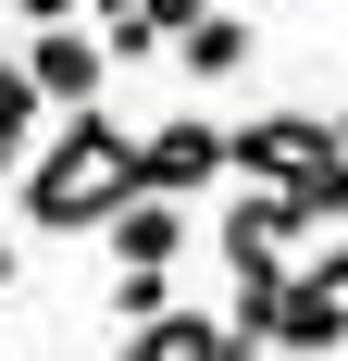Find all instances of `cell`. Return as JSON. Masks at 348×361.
I'll return each mask as SVG.
<instances>
[{"instance_id": "8", "label": "cell", "mask_w": 348, "mask_h": 361, "mask_svg": "<svg viewBox=\"0 0 348 361\" xmlns=\"http://www.w3.org/2000/svg\"><path fill=\"white\" fill-rule=\"evenodd\" d=\"M299 274L348 287V162H336L323 187H299Z\"/></svg>"}, {"instance_id": "2", "label": "cell", "mask_w": 348, "mask_h": 361, "mask_svg": "<svg viewBox=\"0 0 348 361\" xmlns=\"http://www.w3.org/2000/svg\"><path fill=\"white\" fill-rule=\"evenodd\" d=\"M224 162H237L249 187H286V200H299V187L336 175L348 149H336V125H323V112H249V125H224Z\"/></svg>"}, {"instance_id": "4", "label": "cell", "mask_w": 348, "mask_h": 361, "mask_svg": "<svg viewBox=\"0 0 348 361\" xmlns=\"http://www.w3.org/2000/svg\"><path fill=\"white\" fill-rule=\"evenodd\" d=\"M224 175V125H199V112H174V125H137V187L149 200H187V187Z\"/></svg>"}, {"instance_id": "11", "label": "cell", "mask_w": 348, "mask_h": 361, "mask_svg": "<svg viewBox=\"0 0 348 361\" xmlns=\"http://www.w3.org/2000/svg\"><path fill=\"white\" fill-rule=\"evenodd\" d=\"M25 149H37V100H13V112H0V187L25 175Z\"/></svg>"}, {"instance_id": "13", "label": "cell", "mask_w": 348, "mask_h": 361, "mask_svg": "<svg viewBox=\"0 0 348 361\" xmlns=\"http://www.w3.org/2000/svg\"><path fill=\"white\" fill-rule=\"evenodd\" d=\"M13 262H25V250H13V237H0V287H13Z\"/></svg>"}, {"instance_id": "5", "label": "cell", "mask_w": 348, "mask_h": 361, "mask_svg": "<svg viewBox=\"0 0 348 361\" xmlns=\"http://www.w3.org/2000/svg\"><path fill=\"white\" fill-rule=\"evenodd\" d=\"M261 349H286V361H348V287H323V274H286L274 336H261Z\"/></svg>"}, {"instance_id": "14", "label": "cell", "mask_w": 348, "mask_h": 361, "mask_svg": "<svg viewBox=\"0 0 348 361\" xmlns=\"http://www.w3.org/2000/svg\"><path fill=\"white\" fill-rule=\"evenodd\" d=\"M336 149H348V112H336Z\"/></svg>"}, {"instance_id": "10", "label": "cell", "mask_w": 348, "mask_h": 361, "mask_svg": "<svg viewBox=\"0 0 348 361\" xmlns=\"http://www.w3.org/2000/svg\"><path fill=\"white\" fill-rule=\"evenodd\" d=\"M174 312V274H112V324H162Z\"/></svg>"}, {"instance_id": "1", "label": "cell", "mask_w": 348, "mask_h": 361, "mask_svg": "<svg viewBox=\"0 0 348 361\" xmlns=\"http://www.w3.org/2000/svg\"><path fill=\"white\" fill-rule=\"evenodd\" d=\"M125 200H137V125L63 112V125L25 149V224L37 237H100Z\"/></svg>"}, {"instance_id": "7", "label": "cell", "mask_w": 348, "mask_h": 361, "mask_svg": "<svg viewBox=\"0 0 348 361\" xmlns=\"http://www.w3.org/2000/svg\"><path fill=\"white\" fill-rule=\"evenodd\" d=\"M100 237H112V274H174V250H187V212L137 187V200H125V212L100 224Z\"/></svg>"}, {"instance_id": "6", "label": "cell", "mask_w": 348, "mask_h": 361, "mask_svg": "<svg viewBox=\"0 0 348 361\" xmlns=\"http://www.w3.org/2000/svg\"><path fill=\"white\" fill-rule=\"evenodd\" d=\"M112 361H261V336H237L224 312H162V324H125Z\"/></svg>"}, {"instance_id": "9", "label": "cell", "mask_w": 348, "mask_h": 361, "mask_svg": "<svg viewBox=\"0 0 348 361\" xmlns=\"http://www.w3.org/2000/svg\"><path fill=\"white\" fill-rule=\"evenodd\" d=\"M249 50H261V37H249V13H199V25L174 37V63L199 75V87H237V75H249Z\"/></svg>"}, {"instance_id": "12", "label": "cell", "mask_w": 348, "mask_h": 361, "mask_svg": "<svg viewBox=\"0 0 348 361\" xmlns=\"http://www.w3.org/2000/svg\"><path fill=\"white\" fill-rule=\"evenodd\" d=\"M13 13H25V25H75L87 0H13Z\"/></svg>"}, {"instance_id": "3", "label": "cell", "mask_w": 348, "mask_h": 361, "mask_svg": "<svg viewBox=\"0 0 348 361\" xmlns=\"http://www.w3.org/2000/svg\"><path fill=\"white\" fill-rule=\"evenodd\" d=\"M25 87H37V112H100L112 37L100 25H25Z\"/></svg>"}]
</instances>
